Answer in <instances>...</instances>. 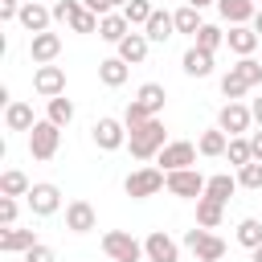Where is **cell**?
Wrapping results in <instances>:
<instances>
[{"label": "cell", "instance_id": "cell-33", "mask_svg": "<svg viewBox=\"0 0 262 262\" xmlns=\"http://www.w3.org/2000/svg\"><path fill=\"white\" fill-rule=\"evenodd\" d=\"M225 156H229V164H233V168H246V164H254V147H250V139H246V135L229 139Z\"/></svg>", "mask_w": 262, "mask_h": 262}, {"label": "cell", "instance_id": "cell-38", "mask_svg": "<svg viewBox=\"0 0 262 262\" xmlns=\"http://www.w3.org/2000/svg\"><path fill=\"white\" fill-rule=\"evenodd\" d=\"M98 25H102V16H94L86 4H82V12L70 20V29H74V33H98Z\"/></svg>", "mask_w": 262, "mask_h": 262}, {"label": "cell", "instance_id": "cell-26", "mask_svg": "<svg viewBox=\"0 0 262 262\" xmlns=\"http://www.w3.org/2000/svg\"><path fill=\"white\" fill-rule=\"evenodd\" d=\"M221 217H225V205H221V201H213V196H201V201H196V225H201V229H217Z\"/></svg>", "mask_w": 262, "mask_h": 262}, {"label": "cell", "instance_id": "cell-52", "mask_svg": "<svg viewBox=\"0 0 262 262\" xmlns=\"http://www.w3.org/2000/svg\"><path fill=\"white\" fill-rule=\"evenodd\" d=\"M258 61H262V57H258Z\"/></svg>", "mask_w": 262, "mask_h": 262}, {"label": "cell", "instance_id": "cell-29", "mask_svg": "<svg viewBox=\"0 0 262 262\" xmlns=\"http://www.w3.org/2000/svg\"><path fill=\"white\" fill-rule=\"evenodd\" d=\"M172 20H176V33H188V37H196L201 33V8H192V4H180L176 12H172Z\"/></svg>", "mask_w": 262, "mask_h": 262}, {"label": "cell", "instance_id": "cell-36", "mask_svg": "<svg viewBox=\"0 0 262 262\" xmlns=\"http://www.w3.org/2000/svg\"><path fill=\"white\" fill-rule=\"evenodd\" d=\"M192 45H196V49H205V53H213L217 45H225V33H221L217 25H201V33L192 37Z\"/></svg>", "mask_w": 262, "mask_h": 262}, {"label": "cell", "instance_id": "cell-30", "mask_svg": "<svg viewBox=\"0 0 262 262\" xmlns=\"http://www.w3.org/2000/svg\"><path fill=\"white\" fill-rule=\"evenodd\" d=\"M45 119H49V123H57V127H70V123H74V102H70L66 94L49 98V102H45Z\"/></svg>", "mask_w": 262, "mask_h": 262}, {"label": "cell", "instance_id": "cell-2", "mask_svg": "<svg viewBox=\"0 0 262 262\" xmlns=\"http://www.w3.org/2000/svg\"><path fill=\"white\" fill-rule=\"evenodd\" d=\"M160 188H168V172H164V168H135V172H127V180H123V192H127L131 201L156 196Z\"/></svg>", "mask_w": 262, "mask_h": 262}, {"label": "cell", "instance_id": "cell-46", "mask_svg": "<svg viewBox=\"0 0 262 262\" xmlns=\"http://www.w3.org/2000/svg\"><path fill=\"white\" fill-rule=\"evenodd\" d=\"M250 115H254V123H258V127H262V94H258V98H254V102H250Z\"/></svg>", "mask_w": 262, "mask_h": 262}, {"label": "cell", "instance_id": "cell-47", "mask_svg": "<svg viewBox=\"0 0 262 262\" xmlns=\"http://www.w3.org/2000/svg\"><path fill=\"white\" fill-rule=\"evenodd\" d=\"M250 29H254V33H258V37H262V8H258V12H254V20H250Z\"/></svg>", "mask_w": 262, "mask_h": 262}, {"label": "cell", "instance_id": "cell-43", "mask_svg": "<svg viewBox=\"0 0 262 262\" xmlns=\"http://www.w3.org/2000/svg\"><path fill=\"white\" fill-rule=\"evenodd\" d=\"M25 262H57V258H53V250H49L45 242H37V246L25 254Z\"/></svg>", "mask_w": 262, "mask_h": 262}, {"label": "cell", "instance_id": "cell-31", "mask_svg": "<svg viewBox=\"0 0 262 262\" xmlns=\"http://www.w3.org/2000/svg\"><path fill=\"white\" fill-rule=\"evenodd\" d=\"M29 176L20 172V168H8L4 176H0V196H29Z\"/></svg>", "mask_w": 262, "mask_h": 262}, {"label": "cell", "instance_id": "cell-19", "mask_svg": "<svg viewBox=\"0 0 262 262\" xmlns=\"http://www.w3.org/2000/svg\"><path fill=\"white\" fill-rule=\"evenodd\" d=\"M180 70H184L188 78H209V74H213V53H205V49L188 45V49H184V57H180Z\"/></svg>", "mask_w": 262, "mask_h": 262}, {"label": "cell", "instance_id": "cell-41", "mask_svg": "<svg viewBox=\"0 0 262 262\" xmlns=\"http://www.w3.org/2000/svg\"><path fill=\"white\" fill-rule=\"evenodd\" d=\"M147 119H151V115H147V111H143V106L131 98V102H127V111H123V123H127V131H131V127H139V123H147Z\"/></svg>", "mask_w": 262, "mask_h": 262}, {"label": "cell", "instance_id": "cell-40", "mask_svg": "<svg viewBox=\"0 0 262 262\" xmlns=\"http://www.w3.org/2000/svg\"><path fill=\"white\" fill-rule=\"evenodd\" d=\"M78 12H82V0H57L53 4V20H61V25H70Z\"/></svg>", "mask_w": 262, "mask_h": 262}, {"label": "cell", "instance_id": "cell-53", "mask_svg": "<svg viewBox=\"0 0 262 262\" xmlns=\"http://www.w3.org/2000/svg\"><path fill=\"white\" fill-rule=\"evenodd\" d=\"M254 4H258V0H254Z\"/></svg>", "mask_w": 262, "mask_h": 262}, {"label": "cell", "instance_id": "cell-16", "mask_svg": "<svg viewBox=\"0 0 262 262\" xmlns=\"http://www.w3.org/2000/svg\"><path fill=\"white\" fill-rule=\"evenodd\" d=\"M57 53H61V37H57V33H37V37H29V57H33V66H53Z\"/></svg>", "mask_w": 262, "mask_h": 262}, {"label": "cell", "instance_id": "cell-6", "mask_svg": "<svg viewBox=\"0 0 262 262\" xmlns=\"http://www.w3.org/2000/svg\"><path fill=\"white\" fill-rule=\"evenodd\" d=\"M184 246L192 250L196 262H221V258H225V242H221L213 229H201V225L184 233Z\"/></svg>", "mask_w": 262, "mask_h": 262}, {"label": "cell", "instance_id": "cell-3", "mask_svg": "<svg viewBox=\"0 0 262 262\" xmlns=\"http://www.w3.org/2000/svg\"><path fill=\"white\" fill-rule=\"evenodd\" d=\"M102 250H106L111 262H143V258H147V254H143V242L131 237L127 229H106V233H102Z\"/></svg>", "mask_w": 262, "mask_h": 262}, {"label": "cell", "instance_id": "cell-49", "mask_svg": "<svg viewBox=\"0 0 262 262\" xmlns=\"http://www.w3.org/2000/svg\"><path fill=\"white\" fill-rule=\"evenodd\" d=\"M250 262H262V246H258V250H250Z\"/></svg>", "mask_w": 262, "mask_h": 262}, {"label": "cell", "instance_id": "cell-24", "mask_svg": "<svg viewBox=\"0 0 262 262\" xmlns=\"http://www.w3.org/2000/svg\"><path fill=\"white\" fill-rule=\"evenodd\" d=\"M4 127H8V131H33V127H37L33 106H29V102H12V106H4Z\"/></svg>", "mask_w": 262, "mask_h": 262}, {"label": "cell", "instance_id": "cell-12", "mask_svg": "<svg viewBox=\"0 0 262 262\" xmlns=\"http://www.w3.org/2000/svg\"><path fill=\"white\" fill-rule=\"evenodd\" d=\"M143 254H147V262H180V246L164 229H151L143 237Z\"/></svg>", "mask_w": 262, "mask_h": 262}, {"label": "cell", "instance_id": "cell-45", "mask_svg": "<svg viewBox=\"0 0 262 262\" xmlns=\"http://www.w3.org/2000/svg\"><path fill=\"white\" fill-rule=\"evenodd\" d=\"M250 147H254V160L262 164V127H258V131H250Z\"/></svg>", "mask_w": 262, "mask_h": 262}, {"label": "cell", "instance_id": "cell-9", "mask_svg": "<svg viewBox=\"0 0 262 262\" xmlns=\"http://www.w3.org/2000/svg\"><path fill=\"white\" fill-rule=\"evenodd\" d=\"M196 156H201V151H196V143H188V139H172L156 160H160V168H164V172H180V168H192V164H196Z\"/></svg>", "mask_w": 262, "mask_h": 262}, {"label": "cell", "instance_id": "cell-23", "mask_svg": "<svg viewBox=\"0 0 262 262\" xmlns=\"http://www.w3.org/2000/svg\"><path fill=\"white\" fill-rule=\"evenodd\" d=\"M127 74H131V66H127L119 53L98 61V78H102V86H111V90H115V86H123V82H127Z\"/></svg>", "mask_w": 262, "mask_h": 262}, {"label": "cell", "instance_id": "cell-17", "mask_svg": "<svg viewBox=\"0 0 262 262\" xmlns=\"http://www.w3.org/2000/svg\"><path fill=\"white\" fill-rule=\"evenodd\" d=\"M225 45H229L237 57H254V49L262 45V37H258L250 25H233V29L225 33Z\"/></svg>", "mask_w": 262, "mask_h": 262}, {"label": "cell", "instance_id": "cell-11", "mask_svg": "<svg viewBox=\"0 0 262 262\" xmlns=\"http://www.w3.org/2000/svg\"><path fill=\"white\" fill-rule=\"evenodd\" d=\"M16 20H20V29H25L29 37H37V33H49L53 8H45L41 0H25V4H20V12H16Z\"/></svg>", "mask_w": 262, "mask_h": 262}, {"label": "cell", "instance_id": "cell-51", "mask_svg": "<svg viewBox=\"0 0 262 262\" xmlns=\"http://www.w3.org/2000/svg\"><path fill=\"white\" fill-rule=\"evenodd\" d=\"M8 262H25V258H8Z\"/></svg>", "mask_w": 262, "mask_h": 262}, {"label": "cell", "instance_id": "cell-7", "mask_svg": "<svg viewBox=\"0 0 262 262\" xmlns=\"http://www.w3.org/2000/svg\"><path fill=\"white\" fill-rule=\"evenodd\" d=\"M205 176L196 168H180V172H168V192L172 196H184V201H201L205 196Z\"/></svg>", "mask_w": 262, "mask_h": 262}, {"label": "cell", "instance_id": "cell-21", "mask_svg": "<svg viewBox=\"0 0 262 262\" xmlns=\"http://www.w3.org/2000/svg\"><path fill=\"white\" fill-rule=\"evenodd\" d=\"M164 98H168V90L160 86V82H143L139 90H135V102L151 115V119H160V111H164Z\"/></svg>", "mask_w": 262, "mask_h": 262}, {"label": "cell", "instance_id": "cell-8", "mask_svg": "<svg viewBox=\"0 0 262 262\" xmlns=\"http://www.w3.org/2000/svg\"><path fill=\"white\" fill-rule=\"evenodd\" d=\"M250 123H254V115H250V106H246V102H225V106L217 111V127H221L229 139L246 135V131H250Z\"/></svg>", "mask_w": 262, "mask_h": 262}, {"label": "cell", "instance_id": "cell-20", "mask_svg": "<svg viewBox=\"0 0 262 262\" xmlns=\"http://www.w3.org/2000/svg\"><path fill=\"white\" fill-rule=\"evenodd\" d=\"M147 45H151V41H147L143 33H135V29H131V33H127V37H123L115 49H119V57H123L127 66H139V61L147 57Z\"/></svg>", "mask_w": 262, "mask_h": 262}, {"label": "cell", "instance_id": "cell-34", "mask_svg": "<svg viewBox=\"0 0 262 262\" xmlns=\"http://www.w3.org/2000/svg\"><path fill=\"white\" fill-rule=\"evenodd\" d=\"M229 70H233V74H237L250 90L262 82V61H258V57H237V66H229Z\"/></svg>", "mask_w": 262, "mask_h": 262}, {"label": "cell", "instance_id": "cell-37", "mask_svg": "<svg viewBox=\"0 0 262 262\" xmlns=\"http://www.w3.org/2000/svg\"><path fill=\"white\" fill-rule=\"evenodd\" d=\"M246 90H250V86H246L233 70H229V74H221V94H225L229 102H242V94H246Z\"/></svg>", "mask_w": 262, "mask_h": 262}, {"label": "cell", "instance_id": "cell-4", "mask_svg": "<svg viewBox=\"0 0 262 262\" xmlns=\"http://www.w3.org/2000/svg\"><path fill=\"white\" fill-rule=\"evenodd\" d=\"M90 139H94V147H98V151H119V147H127V123H123V119L102 115V119H94Z\"/></svg>", "mask_w": 262, "mask_h": 262}, {"label": "cell", "instance_id": "cell-22", "mask_svg": "<svg viewBox=\"0 0 262 262\" xmlns=\"http://www.w3.org/2000/svg\"><path fill=\"white\" fill-rule=\"evenodd\" d=\"M172 33H176V20H172V12H164V8H156L151 20L143 25V37H147V41H160V45H164Z\"/></svg>", "mask_w": 262, "mask_h": 262}, {"label": "cell", "instance_id": "cell-15", "mask_svg": "<svg viewBox=\"0 0 262 262\" xmlns=\"http://www.w3.org/2000/svg\"><path fill=\"white\" fill-rule=\"evenodd\" d=\"M41 237L33 233V229H16V225H8V229H0V254L4 258H16V254H29L33 246H37Z\"/></svg>", "mask_w": 262, "mask_h": 262}, {"label": "cell", "instance_id": "cell-10", "mask_svg": "<svg viewBox=\"0 0 262 262\" xmlns=\"http://www.w3.org/2000/svg\"><path fill=\"white\" fill-rule=\"evenodd\" d=\"M29 209L37 213V217H53L57 209H61V188L57 184H49V180H41V184H33L29 188Z\"/></svg>", "mask_w": 262, "mask_h": 262}, {"label": "cell", "instance_id": "cell-42", "mask_svg": "<svg viewBox=\"0 0 262 262\" xmlns=\"http://www.w3.org/2000/svg\"><path fill=\"white\" fill-rule=\"evenodd\" d=\"M0 225H16V196H0Z\"/></svg>", "mask_w": 262, "mask_h": 262}, {"label": "cell", "instance_id": "cell-28", "mask_svg": "<svg viewBox=\"0 0 262 262\" xmlns=\"http://www.w3.org/2000/svg\"><path fill=\"white\" fill-rule=\"evenodd\" d=\"M225 147H229V135H225L221 127H209V131H201V139H196V151H201V156H225Z\"/></svg>", "mask_w": 262, "mask_h": 262}, {"label": "cell", "instance_id": "cell-5", "mask_svg": "<svg viewBox=\"0 0 262 262\" xmlns=\"http://www.w3.org/2000/svg\"><path fill=\"white\" fill-rule=\"evenodd\" d=\"M57 143H61V127L49 123V119H37V127L29 131V156L33 160H53Z\"/></svg>", "mask_w": 262, "mask_h": 262}, {"label": "cell", "instance_id": "cell-44", "mask_svg": "<svg viewBox=\"0 0 262 262\" xmlns=\"http://www.w3.org/2000/svg\"><path fill=\"white\" fill-rule=\"evenodd\" d=\"M20 4H25V0H0V20H16Z\"/></svg>", "mask_w": 262, "mask_h": 262}, {"label": "cell", "instance_id": "cell-1", "mask_svg": "<svg viewBox=\"0 0 262 262\" xmlns=\"http://www.w3.org/2000/svg\"><path fill=\"white\" fill-rule=\"evenodd\" d=\"M168 143H172V139L164 135V123H160V119H147V123H139V127L127 131V147H131L135 160H156Z\"/></svg>", "mask_w": 262, "mask_h": 262}, {"label": "cell", "instance_id": "cell-48", "mask_svg": "<svg viewBox=\"0 0 262 262\" xmlns=\"http://www.w3.org/2000/svg\"><path fill=\"white\" fill-rule=\"evenodd\" d=\"M184 4H192V8H209V4H217V0H184Z\"/></svg>", "mask_w": 262, "mask_h": 262}, {"label": "cell", "instance_id": "cell-35", "mask_svg": "<svg viewBox=\"0 0 262 262\" xmlns=\"http://www.w3.org/2000/svg\"><path fill=\"white\" fill-rule=\"evenodd\" d=\"M151 12H156V4L151 0H127V8H123V16H127V25L135 29V25H147L151 20Z\"/></svg>", "mask_w": 262, "mask_h": 262}, {"label": "cell", "instance_id": "cell-32", "mask_svg": "<svg viewBox=\"0 0 262 262\" xmlns=\"http://www.w3.org/2000/svg\"><path fill=\"white\" fill-rule=\"evenodd\" d=\"M237 246H246V250H258L262 246V221L258 217H242L237 221Z\"/></svg>", "mask_w": 262, "mask_h": 262}, {"label": "cell", "instance_id": "cell-50", "mask_svg": "<svg viewBox=\"0 0 262 262\" xmlns=\"http://www.w3.org/2000/svg\"><path fill=\"white\" fill-rule=\"evenodd\" d=\"M106 4H111V8H127V0H106Z\"/></svg>", "mask_w": 262, "mask_h": 262}, {"label": "cell", "instance_id": "cell-18", "mask_svg": "<svg viewBox=\"0 0 262 262\" xmlns=\"http://www.w3.org/2000/svg\"><path fill=\"white\" fill-rule=\"evenodd\" d=\"M258 8L262 4H254V0H217V12H221V20H229V29L233 25H250Z\"/></svg>", "mask_w": 262, "mask_h": 262}, {"label": "cell", "instance_id": "cell-25", "mask_svg": "<svg viewBox=\"0 0 262 262\" xmlns=\"http://www.w3.org/2000/svg\"><path fill=\"white\" fill-rule=\"evenodd\" d=\"M242 184H237V176H229V172H217V176H209V184H205V196H213V201H229L233 192H237Z\"/></svg>", "mask_w": 262, "mask_h": 262}, {"label": "cell", "instance_id": "cell-14", "mask_svg": "<svg viewBox=\"0 0 262 262\" xmlns=\"http://www.w3.org/2000/svg\"><path fill=\"white\" fill-rule=\"evenodd\" d=\"M66 229H70V233H90V229H98L94 205H90V201H70V205H66Z\"/></svg>", "mask_w": 262, "mask_h": 262}, {"label": "cell", "instance_id": "cell-27", "mask_svg": "<svg viewBox=\"0 0 262 262\" xmlns=\"http://www.w3.org/2000/svg\"><path fill=\"white\" fill-rule=\"evenodd\" d=\"M127 33H131V25H127V16H123V12H111V16H102V25H98V37H102V41H111V45H119Z\"/></svg>", "mask_w": 262, "mask_h": 262}, {"label": "cell", "instance_id": "cell-13", "mask_svg": "<svg viewBox=\"0 0 262 262\" xmlns=\"http://www.w3.org/2000/svg\"><path fill=\"white\" fill-rule=\"evenodd\" d=\"M33 90H37L41 98L66 94V70H61V66H37V70H33Z\"/></svg>", "mask_w": 262, "mask_h": 262}, {"label": "cell", "instance_id": "cell-39", "mask_svg": "<svg viewBox=\"0 0 262 262\" xmlns=\"http://www.w3.org/2000/svg\"><path fill=\"white\" fill-rule=\"evenodd\" d=\"M237 184H242V188H262V164L254 160V164L237 168Z\"/></svg>", "mask_w": 262, "mask_h": 262}]
</instances>
